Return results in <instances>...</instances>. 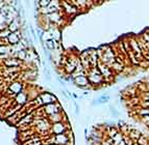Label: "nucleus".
Segmentation results:
<instances>
[{"mask_svg":"<svg viewBox=\"0 0 149 145\" xmlns=\"http://www.w3.org/2000/svg\"><path fill=\"white\" fill-rule=\"evenodd\" d=\"M128 136H129L130 139L133 140V141H138V140L141 138L142 135H141L140 132H138L137 130H132V131H130V133H129Z\"/></svg>","mask_w":149,"mask_h":145,"instance_id":"9d476101","label":"nucleus"},{"mask_svg":"<svg viewBox=\"0 0 149 145\" xmlns=\"http://www.w3.org/2000/svg\"><path fill=\"white\" fill-rule=\"evenodd\" d=\"M111 69H113V70H116V71H118V72H120V71L123 69V64H120L118 63V62H113L112 63V67Z\"/></svg>","mask_w":149,"mask_h":145,"instance_id":"4468645a","label":"nucleus"},{"mask_svg":"<svg viewBox=\"0 0 149 145\" xmlns=\"http://www.w3.org/2000/svg\"><path fill=\"white\" fill-rule=\"evenodd\" d=\"M21 64H22V61L18 58H15V57H11V58L3 61V65L5 67H19Z\"/></svg>","mask_w":149,"mask_h":145,"instance_id":"0eeeda50","label":"nucleus"},{"mask_svg":"<svg viewBox=\"0 0 149 145\" xmlns=\"http://www.w3.org/2000/svg\"><path fill=\"white\" fill-rule=\"evenodd\" d=\"M20 25H21V24H20V17L18 16V17L7 26V28L9 29L11 32H17V31H19Z\"/></svg>","mask_w":149,"mask_h":145,"instance_id":"6e6552de","label":"nucleus"},{"mask_svg":"<svg viewBox=\"0 0 149 145\" xmlns=\"http://www.w3.org/2000/svg\"><path fill=\"white\" fill-rule=\"evenodd\" d=\"M72 80H73L74 84H76V85H77L79 88H82V89H88V88H90L91 87L90 81H89V78H88V75L76 76V77H74Z\"/></svg>","mask_w":149,"mask_h":145,"instance_id":"f257e3e1","label":"nucleus"},{"mask_svg":"<svg viewBox=\"0 0 149 145\" xmlns=\"http://www.w3.org/2000/svg\"><path fill=\"white\" fill-rule=\"evenodd\" d=\"M46 145H56V144H46Z\"/></svg>","mask_w":149,"mask_h":145,"instance_id":"aec40b11","label":"nucleus"},{"mask_svg":"<svg viewBox=\"0 0 149 145\" xmlns=\"http://www.w3.org/2000/svg\"><path fill=\"white\" fill-rule=\"evenodd\" d=\"M143 57L145 59H147V60L149 61V52H144V53H143Z\"/></svg>","mask_w":149,"mask_h":145,"instance_id":"6ab92c4d","label":"nucleus"},{"mask_svg":"<svg viewBox=\"0 0 149 145\" xmlns=\"http://www.w3.org/2000/svg\"><path fill=\"white\" fill-rule=\"evenodd\" d=\"M26 102H27V95H26L25 92L22 91L16 96V104L19 105V106H22V105L26 104Z\"/></svg>","mask_w":149,"mask_h":145,"instance_id":"1a4fd4ad","label":"nucleus"},{"mask_svg":"<svg viewBox=\"0 0 149 145\" xmlns=\"http://www.w3.org/2000/svg\"><path fill=\"white\" fill-rule=\"evenodd\" d=\"M11 51V46H0V55L1 54H9Z\"/></svg>","mask_w":149,"mask_h":145,"instance_id":"9b49d317","label":"nucleus"},{"mask_svg":"<svg viewBox=\"0 0 149 145\" xmlns=\"http://www.w3.org/2000/svg\"><path fill=\"white\" fill-rule=\"evenodd\" d=\"M42 145H46V144H42Z\"/></svg>","mask_w":149,"mask_h":145,"instance_id":"4be33fe9","label":"nucleus"},{"mask_svg":"<svg viewBox=\"0 0 149 145\" xmlns=\"http://www.w3.org/2000/svg\"><path fill=\"white\" fill-rule=\"evenodd\" d=\"M142 100H147V102H149V91L143 92V98H142Z\"/></svg>","mask_w":149,"mask_h":145,"instance_id":"a211bd4d","label":"nucleus"},{"mask_svg":"<svg viewBox=\"0 0 149 145\" xmlns=\"http://www.w3.org/2000/svg\"><path fill=\"white\" fill-rule=\"evenodd\" d=\"M51 135H61L66 133V126L64 121L51 124Z\"/></svg>","mask_w":149,"mask_h":145,"instance_id":"39448f33","label":"nucleus"},{"mask_svg":"<svg viewBox=\"0 0 149 145\" xmlns=\"http://www.w3.org/2000/svg\"><path fill=\"white\" fill-rule=\"evenodd\" d=\"M147 126H148V128H149V122H148V123H147Z\"/></svg>","mask_w":149,"mask_h":145,"instance_id":"412c9836","label":"nucleus"},{"mask_svg":"<svg viewBox=\"0 0 149 145\" xmlns=\"http://www.w3.org/2000/svg\"><path fill=\"white\" fill-rule=\"evenodd\" d=\"M138 114L141 115L142 117L148 116L149 115V108H141L140 110H138Z\"/></svg>","mask_w":149,"mask_h":145,"instance_id":"f8f14e48","label":"nucleus"},{"mask_svg":"<svg viewBox=\"0 0 149 145\" xmlns=\"http://www.w3.org/2000/svg\"><path fill=\"white\" fill-rule=\"evenodd\" d=\"M39 95L43 102V105H45V106L46 105H50V104L57 103V98L50 92H41Z\"/></svg>","mask_w":149,"mask_h":145,"instance_id":"7ed1b4c3","label":"nucleus"},{"mask_svg":"<svg viewBox=\"0 0 149 145\" xmlns=\"http://www.w3.org/2000/svg\"><path fill=\"white\" fill-rule=\"evenodd\" d=\"M110 111H111V113H112V115L114 116V117H118L119 116V113L117 112L116 109L113 108V106H110Z\"/></svg>","mask_w":149,"mask_h":145,"instance_id":"f3484780","label":"nucleus"},{"mask_svg":"<svg viewBox=\"0 0 149 145\" xmlns=\"http://www.w3.org/2000/svg\"><path fill=\"white\" fill-rule=\"evenodd\" d=\"M7 41H9V44L11 46H16L19 45L21 43V35H20V32L17 31V32H11V34L7 37Z\"/></svg>","mask_w":149,"mask_h":145,"instance_id":"423d86ee","label":"nucleus"},{"mask_svg":"<svg viewBox=\"0 0 149 145\" xmlns=\"http://www.w3.org/2000/svg\"><path fill=\"white\" fill-rule=\"evenodd\" d=\"M50 3H51V1H48V0H42V1H39V7L40 9H45V7H47Z\"/></svg>","mask_w":149,"mask_h":145,"instance_id":"dca6fc26","label":"nucleus"},{"mask_svg":"<svg viewBox=\"0 0 149 145\" xmlns=\"http://www.w3.org/2000/svg\"><path fill=\"white\" fill-rule=\"evenodd\" d=\"M137 143L139 145H149L148 140H147V138L145 136H141V138L137 141Z\"/></svg>","mask_w":149,"mask_h":145,"instance_id":"2eb2a0df","label":"nucleus"},{"mask_svg":"<svg viewBox=\"0 0 149 145\" xmlns=\"http://www.w3.org/2000/svg\"><path fill=\"white\" fill-rule=\"evenodd\" d=\"M23 89V85L22 83H20V82H13V83L9 84V93L11 94V98L13 96H17L19 93L22 92Z\"/></svg>","mask_w":149,"mask_h":145,"instance_id":"20e7f679","label":"nucleus"},{"mask_svg":"<svg viewBox=\"0 0 149 145\" xmlns=\"http://www.w3.org/2000/svg\"><path fill=\"white\" fill-rule=\"evenodd\" d=\"M109 130H110V132H109V134H110V138H114V137H115L116 135L119 133V131L115 128V126H110Z\"/></svg>","mask_w":149,"mask_h":145,"instance_id":"ddd939ff","label":"nucleus"},{"mask_svg":"<svg viewBox=\"0 0 149 145\" xmlns=\"http://www.w3.org/2000/svg\"><path fill=\"white\" fill-rule=\"evenodd\" d=\"M138 145H139V144H138Z\"/></svg>","mask_w":149,"mask_h":145,"instance_id":"5701e85b","label":"nucleus"},{"mask_svg":"<svg viewBox=\"0 0 149 145\" xmlns=\"http://www.w3.org/2000/svg\"><path fill=\"white\" fill-rule=\"evenodd\" d=\"M43 109H44L45 114L48 115V116L56 114V113H62L63 112L62 106L59 104V102L54 104H50V105H46V106L43 107Z\"/></svg>","mask_w":149,"mask_h":145,"instance_id":"f03ea898","label":"nucleus"}]
</instances>
